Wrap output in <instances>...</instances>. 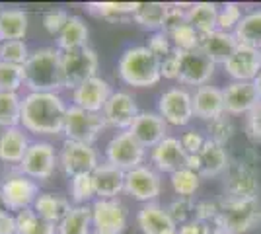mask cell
Returning <instances> with one entry per match:
<instances>
[{"label":"cell","mask_w":261,"mask_h":234,"mask_svg":"<svg viewBox=\"0 0 261 234\" xmlns=\"http://www.w3.org/2000/svg\"><path fill=\"white\" fill-rule=\"evenodd\" d=\"M68 190H70V199L74 201V205H86L88 201L96 197V186H94L92 174H80V176L70 178Z\"/></svg>","instance_id":"obj_40"},{"label":"cell","mask_w":261,"mask_h":234,"mask_svg":"<svg viewBox=\"0 0 261 234\" xmlns=\"http://www.w3.org/2000/svg\"><path fill=\"white\" fill-rule=\"evenodd\" d=\"M224 191H226V199H255L259 193V184L257 176L244 162L230 164L226 170V179H224Z\"/></svg>","instance_id":"obj_16"},{"label":"cell","mask_w":261,"mask_h":234,"mask_svg":"<svg viewBox=\"0 0 261 234\" xmlns=\"http://www.w3.org/2000/svg\"><path fill=\"white\" fill-rule=\"evenodd\" d=\"M234 37L238 45H246L261 51V8L244 14V18L234 30Z\"/></svg>","instance_id":"obj_32"},{"label":"cell","mask_w":261,"mask_h":234,"mask_svg":"<svg viewBox=\"0 0 261 234\" xmlns=\"http://www.w3.org/2000/svg\"><path fill=\"white\" fill-rule=\"evenodd\" d=\"M218 6L213 2H195L187 6V23L193 25L201 35L213 34L217 30Z\"/></svg>","instance_id":"obj_31"},{"label":"cell","mask_w":261,"mask_h":234,"mask_svg":"<svg viewBox=\"0 0 261 234\" xmlns=\"http://www.w3.org/2000/svg\"><path fill=\"white\" fill-rule=\"evenodd\" d=\"M111 94L113 90L108 80L101 76H94L86 80L84 84H80L76 90H72V106L92 113H101Z\"/></svg>","instance_id":"obj_18"},{"label":"cell","mask_w":261,"mask_h":234,"mask_svg":"<svg viewBox=\"0 0 261 234\" xmlns=\"http://www.w3.org/2000/svg\"><path fill=\"white\" fill-rule=\"evenodd\" d=\"M129 213L119 199H96L92 203V234H123Z\"/></svg>","instance_id":"obj_9"},{"label":"cell","mask_w":261,"mask_h":234,"mask_svg":"<svg viewBox=\"0 0 261 234\" xmlns=\"http://www.w3.org/2000/svg\"><path fill=\"white\" fill-rule=\"evenodd\" d=\"M162 191L160 174L150 166H139L125 174V193L141 203H154Z\"/></svg>","instance_id":"obj_13"},{"label":"cell","mask_w":261,"mask_h":234,"mask_svg":"<svg viewBox=\"0 0 261 234\" xmlns=\"http://www.w3.org/2000/svg\"><path fill=\"white\" fill-rule=\"evenodd\" d=\"M98 152L92 145L76 143V141H65L61 154H59V166L68 178H74L80 174H92L98 168Z\"/></svg>","instance_id":"obj_11"},{"label":"cell","mask_w":261,"mask_h":234,"mask_svg":"<svg viewBox=\"0 0 261 234\" xmlns=\"http://www.w3.org/2000/svg\"><path fill=\"white\" fill-rule=\"evenodd\" d=\"M166 14H168V4L164 2H139L133 14V20L141 28L150 30L154 34V32H162Z\"/></svg>","instance_id":"obj_33"},{"label":"cell","mask_w":261,"mask_h":234,"mask_svg":"<svg viewBox=\"0 0 261 234\" xmlns=\"http://www.w3.org/2000/svg\"><path fill=\"white\" fill-rule=\"evenodd\" d=\"M63 51L57 47H41L32 51L23 65V84L30 92H55L65 90L63 84Z\"/></svg>","instance_id":"obj_2"},{"label":"cell","mask_w":261,"mask_h":234,"mask_svg":"<svg viewBox=\"0 0 261 234\" xmlns=\"http://www.w3.org/2000/svg\"><path fill=\"white\" fill-rule=\"evenodd\" d=\"M234 131H236L234 123L230 121V117H226V113L213 119V121H208V139L218 143V145H226L234 137Z\"/></svg>","instance_id":"obj_45"},{"label":"cell","mask_w":261,"mask_h":234,"mask_svg":"<svg viewBox=\"0 0 261 234\" xmlns=\"http://www.w3.org/2000/svg\"><path fill=\"white\" fill-rule=\"evenodd\" d=\"M63 84L68 90H76L90 78L98 76V53L92 47H82L63 53Z\"/></svg>","instance_id":"obj_5"},{"label":"cell","mask_w":261,"mask_h":234,"mask_svg":"<svg viewBox=\"0 0 261 234\" xmlns=\"http://www.w3.org/2000/svg\"><path fill=\"white\" fill-rule=\"evenodd\" d=\"M30 145L32 143H30L28 135L23 133L22 127L2 129V133H0V162L20 166Z\"/></svg>","instance_id":"obj_27"},{"label":"cell","mask_w":261,"mask_h":234,"mask_svg":"<svg viewBox=\"0 0 261 234\" xmlns=\"http://www.w3.org/2000/svg\"><path fill=\"white\" fill-rule=\"evenodd\" d=\"M146 47L152 51L154 55L158 57L160 61L166 59V57L170 55L172 51H174V45H172V39H170V35L164 34V32H154L150 37H148V43Z\"/></svg>","instance_id":"obj_48"},{"label":"cell","mask_w":261,"mask_h":234,"mask_svg":"<svg viewBox=\"0 0 261 234\" xmlns=\"http://www.w3.org/2000/svg\"><path fill=\"white\" fill-rule=\"evenodd\" d=\"M57 234H92V207L72 205L68 215L57 224Z\"/></svg>","instance_id":"obj_34"},{"label":"cell","mask_w":261,"mask_h":234,"mask_svg":"<svg viewBox=\"0 0 261 234\" xmlns=\"http://www.w3.org/2000/svg\"><path fill=\"white\" fill-rule=\"evenodd\" d=\"M28 12L22 8H2L0 12V43L20 41L28 34Z\"/></svg>","instance_id":"obj_28"},{"label":"cell","mask_w":261,"mask_h":234,"mask_svg":"<svg viewBox=\"0 0 261 234\" xmlns=\"http://www.w3.org/2000/svg\"><path fill=\"white\" fill-rule=\"evenodd\" d=\"M222 98H224V110L230 115H242V113L248 115L261 103L253 82H230L222 90Z\"/></svg>","instance_id":"obj_21"},{"label":"cell","mask_w":261,"mask_h":234,"mask_svg":"<svg viewBox=\"0 0 261 234\" xmlns=\"http://www.w3.org/2000/svg\"><path fill=\"white\" fill-rule=\"evenodd\" d=\"M211 234H228V232H222V230H217V232H211Z\"/></svg>","instance_id":"obj_55"},{"label":"cell","mask_w":261,"mask_h":234,"mask_svg":"<svg viewBox=\"0 0 261 234\" xmlns=\"http://www.w3.org/2000/svg\"><path fill=\"white\" fill-rule=\"evenodd\" d=\"M57 166H59V156L55 152V146L47 141H35L30 145L18 168L23 176L35 181H43L53 176Z\"/></svg>","instance_id":"obj_10"},{"label":"cell","mask_w":261,"mask_h":234,"mask_svg":"<svg viewBox=\"0 0 261 234\" xmlns=\"http://www.w3.org/2000/svg\"><path fill=\"white\" fill-rule=\"evenodd\" d=\"M246 129H248V135H250L251 139L261 141V103L255 110H251L248 113V125H246Z\"/></svg>","instance_id":"obj_51"},{"label":"cell","mask_w":261,"mask_h":234,"mask_svg":"<svg viewBox=\"0 0 261 234\" xmlns=\"http://www.w3.org/2000/svg\"><path fill=\"white\" fill-rule=\"evenodd\" d=\"M0 12H2V8H0Z\"/></svg>","instance_id":"obj_56"},{"label":"cell","mask_w":261,"mask_h":234,"mask_svg":"<svg viewBox=\"0 0 261 234\" xmlns=\"http://www.w3.org/2000/svg\"><path fill=\"white\" fill-rule=\"evenodd\" d=\"M129 133L144 148H154L168 137V123L158 112H141L130 125Z\"/></svg>","instance_id":"obj_20"},{"label":"cell","mask_w":261,"mask_h":234,"mask_svg":"<svg viewBox=\"0 0 261 234\" xmlns=\"http://www.w3.org/2000/svg\"><path fill=\"white\" fill-rule=\"evenodd\" d=\"M23 86V67L0 61V92H18Z\"/></svg>","instance_id":"obj_41"},{"label":"cell","mask_w":261,"mask_h":234,"mask_svg":"<svg viewBox=\"0 0 261 234\" xmlns=\"http://www.w3.org/2000/svg\"><path fill=\"white\" fill-rule=\"evenodd\" d=\"M106 127L108 125L103 121L101 113H92L82 108H76V106H68L63 133H65L66 141L92 145Z\"/></svg>","instance_id":"obj_7"},{"label":"cell","mask_w":261,"mask_h":234,"mask_svg":"<svg viewBox=\"0 0 261 234\" xmlns=\"http://www.w3.org/2000/svg\"><path fill=\"white\" fill-rule=\"evenodd\" d=\"M168 213L170 217L174 219V223L177 226H181L185 223H191L195 221V201L193 199H185V197H177L174 199L168 207Z\"/></svg>","instance_id":"obj_43"},{"label":"cell","mask_w":261,"mask_h":234,"mask_svg":"<svg viewBox=\"0 0 261 234\" xmlns=\"http://www.w3.org/2000/svg\"><path fill=\"white\" fill-rule=\"evenodd\" d=\"M181 146L185 148V152L191 156V154H199L201 152V148L205 146L207 143V139L203 137V135L199 133V131H187V133L181 135Z\"/></svg>","instance_id":"obj_49"},{"label":"cell","mask_w":261,"mask_h":234,"mask_svg":"<svg viewBox=\"0 0 261 234\" xmlns=\"http://www.w3.org/2000/svg\"><path fill=\"white\" fill-rule=\"evenodd\" d=\"M181 53V51H179ZM215 63L208 59L201 49L197 51H187L179 57V78L177 82H181L185 86H207L213 72H215Z\"/></svg>","instance_id":"obj_17"},{"label":"cell","mask_w":261,"mask_h":234,"mask_svg":"<svg viewBox=\"0 0 261 234\" xmlns=\"http://www.w3.org/2000/svg\"><path fill=\"white\" fill-rule=\"evenodd\" d=\"M70 18V14L63 8H53V10H47L43 14V28L51 35H59L63 32V28L66 25Z\"/></svg>","instance_id":"obj_47"},{"label":"cell","mask_w":261,"mask_h":234,"mask_svg":"<svg viewBox=\"0 0 261 234\" xmlns=\"http://www.w3.org/2000/svg\"><path fill=\"white\" fill-rule=\"evenodd\" d=\"M160 65L162 61L146 45H135L121 53L117 70L125 84L135 88H150L162 78Z\"/></svg>","instance_id":"obj_3"},{"label":"cell","mask_w":261,"mask_h":234,"mask_svg":"<svg viewBox=\"0 0 261 234\" xmlns=\"http://www.w3.org/2000/svg\"><path fill=\"white\" fill-rule=\"evenodd\" d=\"M139 2H90L86 4L88 12L96 18H103L108 22H123L133 18Z\"/></svg>","instance_id":"obj_35"},{"label":"cell","mask_w":261,"mask_h":234,"mask_svg":"<svg viewBox=\"0 0 261 234\" xmlns=\"http://www.w3.org/2000/svg\"><path fill=\"white\" fill-rule=\"evenodd\" d=\"M0 193H2L6 211L20 213L23 209L33 207L35 199L39 197V184L35 179L23 176L22 172H16L4 178L0 186Z\"/></svg>","instance_id":"obj_8"},{"label":"cell","mask_w":261,"mask_h":234,"mask_svg":"<svg viewBox=\"0 0 261 234\" xmlns=\"http://www.w3.org/2000/svg\"><path fill=\"white\" fill-rule=\"evenodd\" d=\"M22 125V98L18 92H0V127L12 129Z\"/></svg>","instance_id":"obj_36"},{"label":"cell","mask_w":261,"mask_h":234,"mask_svg":"<svg viewBox=\"0 0 261 234\" xmlns=\"http://www.w3.org/2000/svg\"><path fill=\"white\" fill-rule=\"evenodd\" d=\"M18 234H57V224L37 217L33 207L16 213Z\"/></svg>","instance_id":"obj_37"},{"label":"cell","mask_w":261,"mask_h":234,"mask_svg":"<svg viewBox=\"0 0 261 234\" xmlns=\"http://www.w3.org/2000/svg\"><path fill=\"white\" fill-rule=\"evenodd\" d=\"M0 234H18L16 215H12L10 211L0 215Z\"/></svg>","instance_id":"obj_52"},{"label":"cell","mask_w":261,"mask_h":234,"mask_svg":"<svg viewBox=\"0 0 261 234\" xmlns=\"http://www.w3.org/2000/svg\"><path fill=\"white\" fill-rule=\"evenodd\" d=\"M170 181H172V190L175 191L177 197H185V199H193V195L197 193L199 186H201V176L197 174L195 170L191 168H181L174 172L170 176Z\"/></svg>","instance_id":"obj_38"},{"label":"cell","mask_w":261,"mask_h":234,"mask_svg":"<svg viewBox=\"0 0 261 234\" xmlns=\"http://www.w3.org/2000/svg\"><path fill=\"white\" fill-rule=\"evenodd\" d=\"M6 213V207H4V201H2V193H0V215Z\"/></svg>","instance_id":"obj_54"},{"label":"cell","mask_w":261,"mask_h":234,"mask_svg":"<svg viewBox=\"0 0 261 234\" xmlns=\"http://www.w3.org/2000/svg\"><path fill=\"white\" fill-rule=\"evenodd\" d=\"M179 57H181V53L177 49H174L166 59H162V65H160L162 78H168V80H177L179 78Z\"/></svg>","instance_id":"obj_50"},{"label":"cell","mask_w":261,"mask_h":234,"mask_svg":"<svg viewBox=\"0 0 261 234\" xmlns=\"http://www.w3.org/2000/svg\"><path fill=\"white\" fill-rule=\"evenodd\" d=\"M88 25L80 16H70L63 32L57 35V49L59 51H74V49H82L88 47Z\"/></svg>","instance_id":"obj_30"},{"label":"cell","mask_w":261,"mask_h":234,"mask_svg":"<svg viewBox=\"0 0 261 234\" xmlns=\"http://www.w3.org/2000/svg\"><path fill=\"white\" fill-rule=\"evenodd\" d=\"M137 223L142 234H177V224L170 217L168 209L156 203H146L137 215Z\"/></svg>","instance_id":"obj_24"},{"label":"cell","mask_w":261,"mask_h":234,"mask_svg":"<svg viewBox=\"0 0 261 234\" xmlns=\"http://www.w3.org/2000/svg\"><path fill=\"white\" fill-rule=\"evenodd\" d=\"M144 156H146V148L129 131H119L117 135H113L106 146V162L123 170L125 174L142 166Z\"/></svg>","instance_id":"obj_6"},{"label":"cell","mask_w":261,"mask_h":234,"mask_svg":"<svg viewBox=\"0 0 261 234\" xmlns=\"http://www.w3.org/2000/svg\"><path fill=\"white\" fill-rule=\"evenodd\" d=\"M253 84H255V88H257V94H259V98H261V72L257 74V78L253 80Z\"/></svg>","instance_id":"obj_53"},{"label":"cell","mask_w":261,"mask_h":234,"mask_svg":"<svg viewBox=\"0 0 261 234\" xmlns=\"http://www.w3.org/2000/svg\"><path fill=\"white\" fill-rule=\"evenodd\" d=\"M68 106L55 92H28L22 98V127L33 135H61Z\"/></svg>","instance_id":"obj_1"},{"label":"cell","mask_w":261,"mask_h":234,"mask_svg":"<svg viewBox=\"0 0 261 234\" xmlns=\"http://www.w3.org/2000/svg\"><path fill=\"white\" fill-rule=\"evenodd\" d=\"M32 51L28 49L25 41H4L0 43V61L4 63H12V65H20L23 67L25 61L30 59Z\"/></svg>","instance_id":"obj_42"},{"label":"cell","mask_w":261,"mask_h":234,"mask_svg":"<svg viewBox=\"0 0 261 234\" xmlns=\"http://www.w3.org/2000/svg\"><path fill=\"white\" fill-rule=\"evenodd\" d=\"M230 166L228 154L224 145H218L215 141L207 139L205 146L201 148L199 154L187 156V168L195 170L201 178H215L226 172Z\"/></svg>","instance_id":"obj_15"},{"label":"cell","mask_w":261,"mask_h":234,"mask_svg":"<svg viewBox=\"0 0 261 234\" xmlns=\"http://www.w3.org/2000/svg\"><path fill=\"white\" fill-rule=\"evenodd\" d=\"M170 39H172L174 49L181 51V53H187V51H197V49H201L203 35L199 34L193 25L184 23L181 28H177L175 32L170 34Z\"/></svg>","instance_id":"obj_39"},{"label":"cell","mask_w":261,"mask_h":234,"mask_svg":"<svg viewBox=\"0 0 261 234\" xmlns=\"http://www.w3.org/2000/svg\"><path fill=\"white\" fill-rule=\"evenodd\" d=\"M184 23H187V10L184 8V4H168V14L164 20L162 32L164 34H172L177 28H181Z\"/></svg>","instance_id":"obj_46"},{"label":"cell","mask_w":261,"mask_h":234,"mask_svg":"<svg viewBox=\"0 0 261 234\" xmlns=\"http://www.w3.org/2000/svg\"><path fill=\"white\" fill-rule=\"evenodd\" d=\"M92 178L98 199H117L121 191H125V172L109 162H99L92 172Z\"/></svg>","instance_id":"obj_23"},{"label":"cell","mask_w":261,"mask_h":234,"mask_svg":"<svg viewBox=\"0 0 261 234\" xmlns=\"http://www.w3.org/2000/svg\"><path fill=\"white\" fill-rule=\"evenodd\" d=\"M70 209L72 205L68 203V199L57 193H39V197L33 203V211L37 213V217L55 224L61 223Z\"/></svg>","instance_id":"obj_29"},{"label":"cell","mask_w":261,"mask_h":234,"mask_svg":"<svg viewBox=\"0 0 261 234\" xmlns=\"http://www.w3.org/2000/svg\"><path fill=\"white\" fill-rule=\"evenodd\" d=\"M236 49H238V41L234 34L222 32V30H215L213 34L203 35V41H201V51L215 65H224Z\"/></svg>","instance_id":"obj_26"},{"label":"cell","mask_w":261,"mask_h":234,"mask_svg":"<svg viewBox=\"0 0 261 234\" xmlns=\"http://www.w3.org/2000/svg\"><path fill=\"white\" fill-rule=\"evenodd\" d=\"M139 113L141 112L137 108L135 98L130 96L129 92L117 90V92L111 94V98L108 100L103 112H101V117H103L108 127H113L117 131H129Z\"/></svg>","instance_id":"obj_14"},{"label":"cell","mask_w":261,"mask_h":234,"mask_svg":"<svg viewBox=\"0 0 261 234\" xmlns=\"http://www.w3.org/2000/svg\"><path fill=\"white\" fill-rule=\"evenodd\" d=\"M193 113L203 121H213L220 115H224V98L222 90L215 86H201L193 94Z\"/></svg>","instance_id":"obj_25"},{"label":"cell","mask_w":261,"mask_h":234,"mask_svg":"<svg viewBox=\"0 0 261 234\" xmlns=\"http://www.w3.org/2000/svg\"><path fill=\"white\" fill-rule=\"evenodd\" d=\"M158 113L164 121L174 127H184L195 117L193 113V94L185 88L166 90L158 100Z\"/></svg>","instance_id":"obj_12"},{"label":"cell","mask_w":261,"mask_h":234,"mask_svg":"<svg viewBox=\"0 0 261 234\" xmlns=\"http://www.w3.org/2000/svg\"><path fill=\"white\" fill-rule=\"evenodd\" d=\"M187 152L181 146V141L175 137H166L160 145H156L150 152V160H152L154 168L158 172H166V174H174L177 170L187 166Z\"/></svg>","instance_id":"obj_22"},{"label":"cell","mask_w":261,"mask_h":234,"mask_svg":"<svg viewBox=\"0 0 261 234\" xmlns=\"http://www.w3.org/2000/svg\"><path fill=\"white\" fill-rule=\"evenodd\" d=\"M261 224V211L255 199H224L220 201L215 232L222 230L228 234H246L253 226Z\"/></svg>","instance_id":"obj_4"},{"label":"cell","mask_w":261,"mask_h":234,"mask_svg":"<svg viewBox=\"0 0 261 234\" xmlns=\"http://www.w3.org/2000/svg\"><path fill=\"white\" fill-rule=\"evenodd\" d=\"M224 68L234 82H253L261 72V51L238 45V49L224 63Z\"/></svg>","instance_id":"obj_19"},{"label":"cell","mask_w":261,"mask_h":234,"mask_svg":"<svg viewBox=\"0 0 261 234\" xmlns=\"http://www.w3.org/2000/svg\"><path fill=\"white\" fill-rule=\"evenodd\" d=\"M244 18L242 14V6L236 4V2H226L224 6L218 8V22H217V30H222V32H230L234 34L236 25L240 23V20Z\"/></svg>","instance_id":"obj_44"}]
</instances>
